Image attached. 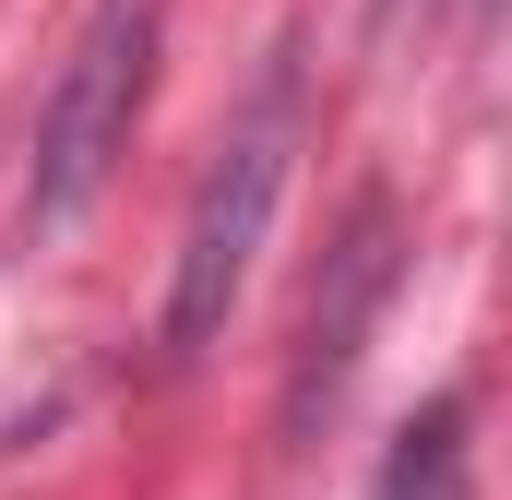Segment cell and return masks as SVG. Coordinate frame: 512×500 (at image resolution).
I'll return each instance as SVG.
<instances>
[{
    "mask_svg": "<svg viewBox=\"0 0 512 500\" xmlns=\"http://www.w3.org/2000/svg\"><path fill=\"white\" fill-rule=\"evenodd\" d=\"M155 36H167V0H96L72 60H60V96L36 120V227H72L108 167L131 155V120H143V84H155Z\"/></svg>",
    "mask_w": 512,
    "mask_h": 500,
    "instance_id": "2",
    "label": "cell"
},
{
    "mask_svg": "<svg viewBox=\"0 0 512 500\" xmlns=\"http://www.w3.org/2000/svg\"><path fill=\"white\" fill-rule=\"evenodd\" d=\"M393 262H405V215H393V191H358L346 203V227L322 239V274H310V298H298V346H286V441H310L322 417H334V393L358 370V346H370V322H382L393 298Z\"/></svg>",
    "mask_w": 512,
    "mask_h": 500,
    "instance_id": "3",
    "label": "cell"
},
{
    "mask_svg": "<svg viewBox=\"0 0 512 500\" xmlns=\"http://www.w3.org/2000/svg\"><path fill=\"white\" fill-rule=\"evenodd\" d=\"M382 12H405V0H382Z\"/></svg>",
    "mask_w": 512,
    "mask_h": 500,
    "instance_id": "5",
    "label": "cell"
},
{
    "mask_svg": "<svg viewBox=\"0 0 512 500\" xmlns=\"http://www.w3.org/2000/svg\"><path fill=\"white\" fill-rule=\"evenodd\" d=\"M370 500H477V465H465V405H453V393H441V405H417V417L393 429Z\"/></svg>",
    "mask_w": 512,
    "mask_h": 500,
    "instance_id": "4",
    "label": "cell"
},
{
    "mask_svg": "<svg viewBox=\"0 0 512 500\" xmlns=\"http://www.w3.org/2000/svg\"><path fill=\"white\" fill-rule=\"evenodd\" d=\"M298 131H310V96H298V60L262 72V96L239 108L227 155L203 167L191 191V227H179V262H167V358H215L239 286H251L262 239H274V203H286V167H298Z\"/></svg>",
    "mask_w": 512,
    "mask_h": 500,
    "instance_id": "1",
    "label": "cell"
}]
</instances>
